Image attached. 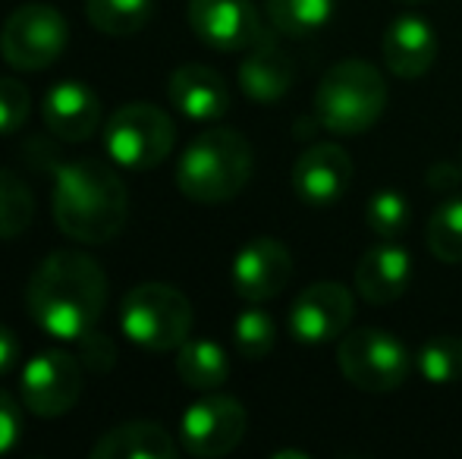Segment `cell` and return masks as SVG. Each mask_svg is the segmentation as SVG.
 Segmentation results:
<instances>
[{
  "label": "cell",
  "mask_w": 462,
  "mask_h": 459,
  "mask_svg": "<svg viewBox=\"0 0 462 459\" xmlns=\"http://www.w3.org/2000/svg\"><path fill=\"white\" fill-rule=\"evenodd\" d=\"M353 186V158L337 142L309 145L292 164V192L309 208H334Z\"/></svg>",
  "instance_id": "13"
},
{
  "label": "cell",
  "mask_w": 462,
  "mask_h": 459,
  "mask_svg": "<svg viewBox=\"0 0 462 459\" xmlns=\"http://www.w3.org/2000/svg\"><path fill=\"white\" fill-rule=\"evenodd\" d=\"M177 126L158 105L133 101L110 114L104 126V148L126 170H154L173 151Z\"/></svg>",
  "instance_id": "7"
},
{
  "label": "cell",
  "mask_w": 462,
  "mask_h": 459,
  "mask_svg": "<svg viewBox=\"0 0 462 459\" xmlns=\"http://www.w3.org/2000/svg\"><path fill=\"white\" fill-rule=\"evenodd\" d=\"M249 428L245 406L226 393H208L195 399L180 418V444L199 459H217L239 447Z\"/></svg>",
  "instance_id": "9"
},
{
  "label": "cell",
  "mask_w": 462,
  "mask_h": 459,
  "mask_svg": "<svg viewBox=\"0 0 462 459\" xmlns=\"http://www.w3.org/2000/svg\"><path fill=\"white\" fill-rule=\"evenodd\" d=\"M233 344L236 353L249 362H262L277 344V325L264 308H245L236 315L233 325Z\"/></svg>",
  "instance_id": "28"
},
{
  "label": "cell",
  "mask_w": 462,
  "mask_h": 459,
  "mask_svg": "<svg viewBox=\"0 0 462 459\" xmlns=\"http://www.w3.org/2000/svg\"><path fill=\"white\" fill-rule=\"evenodd\" d=\"M35 221V196L13 170L0 167V239H16Z\"/></svg>",
  "instance_id": "25"
},
{
  "label": "cell",
  "mask_w": 462,
  "mask_h": 459,
  "mask_svg": "<svg viewBox=\"0 0 462 459\" xmlns=\"http://www.w3.org/2000/svg\"><path fill=\"white\" fill-rule=\"evenodd\" d=\"M402 4H421V0H402Z\"/></svg>",
  "instance_id": "35"
},
{
  "label": "cell",
  "mask_w": 462,
  "mask_h": 459,
  "mask_svg": "<svg viewBox=\"0 0 462 459\" xmlns=\"http://www.w3.org/2000/svg\"><path fill=\"white\" fill-rule=\"evenodd\" d=\"M167 95L180 114L199 123L220 120L230 111V88H226L224 76L205 63H183L173 69Z\"/></svg>",
  "instance_id": "18"
},
{
  "label": "cell",
  "mask_w": 462,
  "mask_h": 459,
  "mask_svg": "<svg viewBox=\"0 0 462 459\" xmlns=\"http://www.w3.org/2000/svg\"><path fill=\"white\" fill-rule=\"evenodd\" d=\"M29 111H32L29 88L19 79L4 76L0 79V135L19 133L25 126V120H29Z\"/></svg>",
  "instance_id": "29"
},
{
  "label": "cell",
  "mask_w": 462,
  "mask_h": 459,
  "mask_svg": "<svg viewBox=\"0 0 462 459\" xmlns=\"http://www.w3.org/2000/svg\"><path fill=\"white\" fill-rule=\"evenodd\" d=\"M381 54L396 79H421L438 60V32L419 13H402L383 32Z\"/></svg>",
  "instance_id": "15"
},
{
  "label": "cell",
  "mask_w": 462,
  "mask_h": 459,
  "mask_svg": "<svg viewBox=\"0 0 462 459\" xmlns=\"http://www.w3.org/2000/svg\"><path fill=\"white\" fill-rule=\"evenodd\" d=\"M69 44V25L51 4H23L0 29V54L13 69L38 73L54 67Z\"/></svg>",
  "instance_id": "8"
},
{
  "label": "cell",
  "mask_w": 462,
  "mask_h": 459,
  "mask_svg": "<svg viewBox=\"0 0 462 459\" xmlns=\"http://www.w3.org/2000/svg\"><path fill=\"white\" fill-rule=\"evenodd\" d=\"M54 221L60 233L82 245H101L126 227V186L101 161H69L57 167Z\"/></svg>",
  "instance_id": "2"
},
{
  "label": "cell",
  "mask_w": 462,
  "mask_h": 459,
  "mask_svg": "<svg viewBox=\"0 0 462 459\" xmlns=\"http://www.w3.org/2000/svg\"><path fill=\"white\" fill-rule=\"evenodd\" d=\"M353 312L356 299L343 283L318 280L292 299L286 327H290L292 340H299V344L321 346L330 344V340H340L346 334Z\"/></svg>",
  "instance_id": "11"
},
{
  "label": "cell",
  "mask_w": 462,
  "mask_h": 459,
  "mask_svg": "<svg viewBox=\"0 0 462 459\" xmlns=\"http://www.w3.org/2000/svg\"><path fill=\"white\" fill-rule=\"evenodd\" d=\"M274 459H311V456L302 454V450H277Z\"/></svg>",
  "instance_id": "34"
},
{
  "label": "cell",
  "mask_w": 462,
  "mask_h": 459,
  "mask_svg": "<svg viewBox=\"0 0 462 459\" xmlns=\"http://www.w3.org/2000/svg\"><path fill=\"white\" fill-rule=\"evenodd\" d=\"M29 315L57 340H82L107 308V274L86 252H51L25 289Z\"/></svg>",
  "instance_id": "1"
},
{
  "label": "cell",
  "mask_w": 462,
  "mask_h": 459,
  "mask_svg": "<svg viewBox=\"0 0 462 459\" xmlns=\"http://www.w3.org/2000/svg\"><path fill=\"white\" fill-rule=\"evenodd\" d=\"M292 277V255L280 239L258 236L239 249L233 258L230 280L239 299L245 302H268L286 289Z\"/></svg>",
  "instance_id": "14"
},
{
  "label": "cell",
  "mask_w": 462,
  "mask_h": 459,
  "mask_svg": "<svg viewBox=\"0 0 462 459\" xmlns=\"http://www.w3.org/2000/svg\"><path fill=\"white\" fill-rule=\"evenodd\" d=\"M292 76H296L292 60L280 50V44L274 41L271 32H264L262 41H255L245 50V57L239 60L236 69L239 88L252 101H258V105H274V101L283 98L292 88Z\"/></svg>",
  "instance_id": "19"
},
{
  "label": "cell",
  "mask_w": 462,
  "mask_h": 459,
  "mask_svg": "<svg viewBox=\"0 0 462 459\" xmlns=\"http://www.w3.org/2000/svg\"><path fill=\"white\" fill-rule=\"evenodd\" d=\"M428 249L438 262L462 264V198H447L428 217Z\"/></svg>",
  "instance_id": "26"
},
{
  "label": "cell",
  "mask_w": 462,
  "mask_h": 459,
  "mask_svg": "<svg viewBox=\"0 0 462 459\" xmlns=\"http://www.w3.org/2000/svg\"><path fill=\"white\" fill-rule=\"evenodd\" d=\"M252 177V145L236 129H208L195 135L177 161V189L189 202L220 205L236 198Z\"/></svg>",
  "instance_id": "3"
},
{
  "label": "cell",
  "mask_w": 462,
  "mask_h": 459,
  "mask_svg": "<svg viewBox=\"0 0 462 459\" xmlns=\"http://www.w3.org/2000/svg\"><path fill=\"white\" fill-rule=\"evenodd\" d=\"M44 126L63 142H88L101 126V101L86 82L63 79L48 88L42 101Z\"/></svg>",
  "instance_id": "17"
},
{
  "label": "cell",
  "mask_w": 462,
  "mask_h": 459,
  "mask_svg": "<svg viewBox=\"0 0 462 459\" xmlns=\"http://www.w3.org/2000/svg\"><path fill=\"white\" fill-rule=\"evenodd\" d=\"M412 280V255L396 239H381L356 264V293L368 306L396 302Z\"/></svg>",
  "instance_id": "16"
},
{
  "label": "cell",
  "mask_w": 462,
  "mask_h": 459,
  "mask_svg": "<svg viewBox=\"0 0 462 459\" xmlns=\"http://www.w3.org/2000/svg\"><path fill=\"white\" fill-rule=\"evenodd\" d=\"M264 6H268L271 25L290 38L315 35L337 13V0H264Z\"/></svg>",
  "instance_id": "22"
},
{
  "label": "cell",
  "mask_w": 462,
  "mask_h": 459,
  "mask_svg": "<svg viewBox=\"0 0 462 459\" xmlns=\"http://www.w3.org/2000/svg\"><path fill=\"white\" fill-rule=\"evenodd\" d=\"M86 16L104 35H135L152 19V0H86Z\"/></svg>",
  "instance_id": "23"
},
{
  "label": "cell",
  "mask_w": 462,
  "mask_h": 459,
  "mask_svg": "<svg viewBox=\"0 0 462 459\" xmlns=\"http://www.w3.org/2000/svg\"><path fill=\"white\" fill-rule=\"evenodd\" d=\"M23 437V416H19V406L10 393L0 390V456L13 454Z\"/></svg>",
  "instance_id": "30"
},
{
  "label": "cell",
  "mask_w": 462,
  "mask_h": 459,
  "mask_svg": "<svg viewBox=\"0 0 462 459\" xmlns=\"http://www.w3.org/2000/svg\"><path fill=\"white\" fill-rule=\"evenodd\" d=\"M120 331L152 353L180 349L192 334V306L171 283H139L120 302Z\"/></svg>",
  "instance_id": "5"
},
{
  "label": "cell",
  "mask_w": 462,
  "mask_h": 459,
  "mask_svg": "<svg viewBox=\"0 0 462 459\" xmlns=\"http://www.w3.org/2000/svg\"><path fill=\"white\" fill-rule=\"evenodd\" d=\"M343 378L365 393H393L412 372V353L396 334L383 327H359L343 334L337 346Z\"/></svg>",
  "instance_id": "6"
},
{
  "label": "cell",
  "mask_w": 462,
  "mask_h": 459,
  "mask_svg": "<svg viewBox=\"0 0 462 459\" xmlns=\"http://www.w3.org/2000/svg\"><path fill=\"white\" fill-rule=\"evenodd\" d=\"M387 111V82L368 60L349 57L324 73L315 92V120L324 133L362 135Z\"/></svg>",
  "instance_id": "4"
},
{
  "label": "cell",
  "mask_w": 462,
  "mask_h": 459,
  "mask_svg": "<svg viewBox=\"0 0 462 459\" xmlns=\"http://www.w3.org/2000/svg\"><path fill=\"white\" fill-rule=\"evenodd\" d=\"M177 374L192 390H217L230 378V359L214 340H186L177 349Z\"/></svg>",
  "instance_id": "21"
},
{
  "label": "cell",
  "mask_w": 462,
  "mask_h": 459,
  "mask_svg": "<svg viewBox=\"0 0 462 459\" xmlns=\"http://www.w3.org/2000/svg\"><path fill=\"white\" fill-rule=\"evenodd\" d=\"M79 344H82V359H86L88 368H95V372H107V368L114 365V344H110L107 337H101L97 331L86 334Z\"/></svg>",
  "instance_id": "31"
},
{
  "label": "cell",
  "mask_w": 462,
  "mask_h": 459,
  "mask_svg": "<svg viewBox=\"0 0 462 459\" xmlns=\"http://www.w3.org/2000/svg\"><path fill=\"white\" fill-rule=\"evenodd\" d=\"M23 406L42 418L67 416L82 397V368L63 349H44L25 362L19 378Z\"/></svg>",
  "instance_id": "10"
},
{
  "label": "cell",
  "mask_w": 462,
  "mask_h": 459,
  "mask_svg": "<svg viewBox=\"0 0 462 459\" xmlns=\"http://www.w3.org/2000/svg\"><path fill=\"white\" fill-rule=\"evenodd\" d=\"M462 183V167L457 164H447V161H440V164H434L431 170H428V186L438 192H447V189H457Z\"/></svg>",
  "instance_id": "32"
},
{
  "label": "cell",
  "mask_w": 462,
  "mask_h": 459,
  "mask_svg": "<svg viewBox=\"0 0 462 459\" xmlns=\"http://www.w3.org/2000/svg\"><path fill=\"white\" fill-rule=\"evenodd\" d=\"M415 365L428 384H457L462 381V337L438 334V337L425 340V346L415 355Z\"/></svg>",
  "instance_id": "24"
},
{
  "label": "cell",
  "mask_w": 462,
  "mask_h": 459,
  "mask_svg": "<svg viewBox=\"0 0 462 459\" xmlns=\"http://www.w3.org/2000/svg\"><path fill=\"white\" fill-rule=\"evenodd\" d=\"M19 365V340L6 325H0V374H10Z\"/></svg>",
  "instance_id": "33"
},
{
  "label": "cell",
  "mask_w": 462,
  "mask_h": 459,
  "mask_svg": "<svg viewBox=\"0 0 462 459\" xmlns=\"http://www.w3.org/2000/svg\"><path fill=\"white\" fill-rule=\"evenodd\" d=\"M409 221H412V208L400 189H381L368 198L365 224L377 239H400L409 230Z\"/></svg>",
  "instance_id": "27"
},
{
  "label": "cell",
  "mask_w": 462,
  "mask_h": 459,
  "mask_svg": "<svg viewBox=\"0 0 462 459\" xmlns=\"http://www.w3.org/2000/svg\"><path fill=\"white\" fill-rule=\"evenodd\" d=\"M177 441L154 422H123L101 435L92 459H177Z\"/></svg>",
  "instance_id": "20"
},
{
  "label": "cell",
  "mask_w": 462,
  "mask_h": 459,
  "mask_svg": "<svg viewBox=\"0 0 462 459\" xmlns=\"http://www.w3.org/2000/svg\"><path fill=\"white\" fill-rule=\"evenodd\" d=\"M186 16L195 38L224 54L249 50L264 38V23L252 0H189Z\"/></svg>",
  "instance_id": "12"
}]
</instances>
